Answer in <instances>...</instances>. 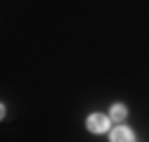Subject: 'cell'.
I'll return each instance as SVG.
<instances>
[{
	"mask_svg": "<svg viewBox=\"0 0 149 142\" xmlns=\"http://www.w3.org/2000/svg\"><path fill=\"white\" fill-rule=\"evenodd\" d=\"M125 116H128V109L123 104H114V106H111V118H114V121H123Z\"/></svg>",
	"mask_w": 149,
	"mask_h": 142,
	"instance_id": "3",
	"label": "cell"
},
{
	"mask_svg": "<svg viewBox=\"0 0 149 142\" xmlns=\"http://www.w3.org/2000/svg\"><path fill=\"white\" fill-rule=\"evenodd\" d=\"M88 128L92 130V133H104L107 128H109V118L104 116V114H92V116H88Z\"/></svg>",
	"mask_w": 149,
	"mask_h": 142,
	"instance_id": "1",
	"label": "cell"
},
{
	"mask_svg": "<svg viewBox=\"0 0 149 142\" xmlns=\"http://www.w3.org/2000/svg\"><path fill=\"white\" fill-rule=\"evenodd\" d=\"M111 142H135V137L128 128H114L111 130Z\"/></svg>",
	"mask_w": 149,
	"mask_h": 142,
	"instance_id": "2",
	"label": "cell"
}]
</instances>
